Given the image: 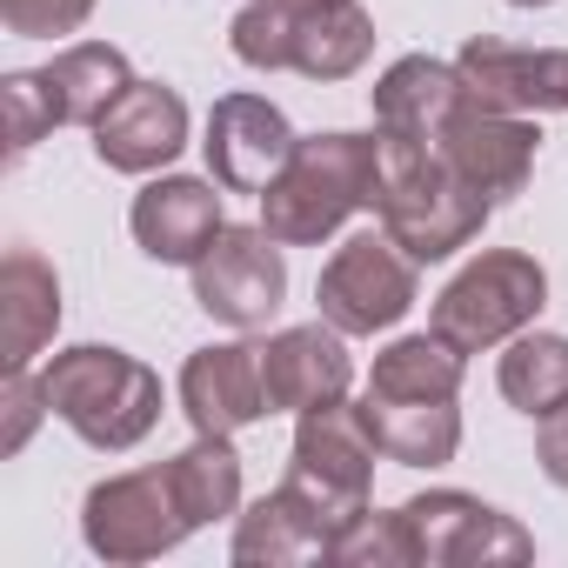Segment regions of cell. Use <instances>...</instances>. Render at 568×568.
I'll use <instances>...</instances> for the list:
<instances>
[{
    "mask_svg": "<svg viewBox=\"0 0 568 568\" xmlns=\"http://www.w3.org/2000/svg\"><path fill=\"white\" fill-rule=\"evenodd\" d=\"M181 408H187L194 435H241L247 422L274 415L267 388H261V348L221 342V348L187 355V368H181Z\"/></svg>",
    "mask_w": 568,
    "mask_h": 568,
    "instance_id": "e0dca14e",
    "label": "cell"
},
{
    "mask_svg": "<svg viewBox=\"0 0 568 568\" xmlns=\"http://www.w3.org/2000/svg\"><path fill=\"white\" fill-rule=\"evenodd\" d=\"M288 8L295 14H315V8H335V0H288Z\"/></svg>",
    "mask_w": 568,
    "mask_h": 568,
    "instance_id": "1f68e13d",
    "label": "cell"
},
{
    "mask_svg": "<svg viewBox=\"0 0 568 568\" xmlns=\"http://www.w3.org/2000/svg\"><path fill=\"white\" fill-rule=\"evenodd\" d=\"M88 14H94V0H0V21H8V34H21V41L74 34Z\"/></svg>",
    "mask_w": 568,
    "mask_h": 568,
    "instance_id": "f1b7e54d",
    "label": "cell"
},
{
    "mask_svg": "<svg viewBox=\"0 0 568 568\" xmlns=\"http://www.w3.org/2000/svg\"><path fill=\"white\" fill-rule=\"evenodd\" d=\"M501 395L528 422L568 408V335H515L501 355Z\"/></svg>",
    "mask_w": 568,
    "mask_h": 568,
    "instance_id": "d4e9b609",
    "label": "cell"
},
{
    "mask_svg": "<svg viewBox=\"0 0 568 568\" xmlns=\"http://www.w3.org/2000/svg\"><path fill=\"white\" fill-rule=\"evenodd\" d=\"M61 328V281L34 247H8L0 261V368H28Z\"/></svg>",
    "mask_w": 568,
    "mask_h": 568,
    "instance_id": "ac0fdd59",
    "label": "cell"
},
{
    "mask_svg": "<svg viewBox=\"0 0 568 568\" xmlns=\"http://www.w3.org/2000/svg\"><path fill=\"white\" fill-rule=\"evenodd\" d=\"M201 154H207L214 187H227V194H261L281 168H288L295 128H288V114H281L274 101H261V94H221L214 114H207Z\"/></svg>",
    "mask_w": 568,
    "mask_h": 568,
    "instance_id": "7c38bea8",
    "label": "cell"
},
{
    "mask_svg": "<svg viewBox=\"0 0 568 568\" xmlns=\"http://www.w3.org/2000/svg\"><path fill=\"white\" fill-rule=\"evenodd\" d=\"M375 428H368V408H348V402H328V408H308L302 428H295V462H288V481H302L335 528H348L362 508H368V481H375Z\"/></svg>",
    "mask_w": 568,
    "mask_h": 568,
    "instance_id": "52a82bcc",
    "label": "cell"
},
{
    "mask_svg": "<svg viewBox=\"0 0 568 568\" xmlns=\"http://www.w3.org/2000/svg\"><path fill=\"white\" fill-rule=\"evenodd\" d=\"M0 101H8V148L14 154H28L48 128H61L54 94H48L41 74H8V81H0Z\"/></svg>",
    "mask_w": 568,
    "mask_h": 568,
    "instance_id": "83f0119b",
    "label": "cell"
},
{
    "mask_svg": "<svg viewBox=\"0 0 568 568\" xmlns=\"http://www.w3.org/2000/svg\"><path fill=\"white\" fill-rule=\"evenodd\" d=\"M462 74H455V61H428V54H408V61H395L382 81H375V128H388V134H408V141H428L435 148V134H442V121L462 108Z\"/></svg>",
    "mask_w": 568,
    "mask_h": 568,
    "instance_id": "d6986e66",
    "label": "cell"
},
{
    "mask_svg": "<svg viewBox=\"0 0 568 568\" xmlns=\"http://www.w3.org/2000/svg\"><path fill=\"white\" fill-rule=\"evenodd\" d=\"M508 8H555V0H508Z\"/></svg>",
    "mask_w": 568,
    "mask_h": 568,
    "instance_id": "d6a6232c",
    "label": "cell"
},
{
    "mask_svg": "<svg viewBox=\"0 0 568 568\" xmlns=\"http://www.w3.org/2000/svg\"><path fill=\"white\" fill-rule=\"evenodd\" d=\"M41 81H48V94H54L61 128H94V121L134 88V68H128L121 48H108V41H81V48L54 54V61L41 68Z\"/></svg>",
    "mask_w": 568,
    "mask_h": 568,
    "instance_id": "ffe728a7",
    "label": "cell"
},
{
    "mask_svg": "<svg viewBox=\"0 0 568 568\" xmlns=\"http://www.w3.org/2000/svg\"><path fill=\"white\" fill-rule=\"evenodd\" d=\"M408 528V555L422 568H488V561H528L535 541L521 521H508L501 508L462 495V488H435L395 508Z\"/></svg>",
    "mask_w": 568,
    "mask_h": 568,
    "instance_id": "ba28073f",
    "label": "cell"
},
{
    "mask_svg": "<svg viewBox=\"0 0 568 568\" xmlns=\"http://www.w3.org/2000/svg\"><path fill=\"white\" fill-rule=\"evenodd\" d=\"M535 148H541L535 121L495 114V108H481V101H468V94H462V108H455V114L442 121V134H435V154H442L468 187H481L488 201H515V194L528 187Z\"/></svg>",
    "mask_w": 568,
    "mask_h": 568,
    "instance_id": "30bf717a",
    "label": "cell"
},
{
    "mask_svg": "<svg viewBox=\"0 0 568 568\" xmlns=\"http://www.w3.org/2000/svg\"><path fill=\"white\" fill-rule=\"evenodd\" d=\"M328 561H342V568H402V561H415L408 555V528H402V515H375V508H362L342 535H335V555Z\"/></svg>",
    "mask_w": 568,
    "mask_h": 568,
    "instance_id": "4316f807",
    "label": "cell"
},
{
    "mask_svg": "<svg viewBox=\"0 0 568 568\" xmlns=\"http://www.w3.org/2000/svg\"><path fill=\"white\" fill-rule=\"evenodd\" d=\"M128 227H134V241H141L148 261L194 267V261L214 247V234H221L227 221H221V194H214L207 181H194V174H168V181H148V187L134 194Z\"/></svg>",
    "mask_w": 568,
    "mask_h": 568,
    "instance_id": "5bb4252c",
    "label": "cell"
},
{
    "mask_svg": "<svg viewBox=\"0 0 568 568\" xmlns=\"http://www.w3.org/2000/svg\"><path fill=\"white\" fill-rule=\"evenodd\" d=\"M455 74L468 101L495 114H568V48H508L495 34H475L455 54Z\"/></svg>",
    "mask_w": 568,
    "mask_h": 568,
    "instance_id": "8fae6325",
    "label": "cell"
},
{
    "mask_svg": "<svg viewBox=\"0 0 568 568\" xmlns=\"http://www.w3.org/2000/svg\"><path fill=\"white\" fill-rule=\"evenodd\" d=\"M227 41H234L241 68H261V74L288 68L295 61V8L288 0H247L234 14V28H227Z\"/></svg>",
    "mask_w": 568,
    "mask_h": 568,
    "instance_id": "484cf974",
    "label": "cell"
},
{
    "mask_svg": "<svg viewBox=\"0 0 568 568\" xmlns=\"http://www.w3.org/2000/svg\"><path fill=\"white\" fill-rule=\"evenodd\" d=\"M168 475H174L181 508H187L194 528H207V521L241 508V455L227 448V435H194V448H181L168 462Z\"/></svg>",
    "mask_w": 568,
    "mask_h": 568,
    "instance_id": "cb8c5ba5",
    "label": "cell"
},
{
    "mask_svg": "<svg viewBox=\"0 0 568 568\" xmlns=\"http://www.w3.org/2000/svg\"><path fill=\"white\" fill-rule=\"evenodd\" d=\"M322 322H335L342 335H382L415 308V261L395 247V234H355L335 247V261L315 281Z\"/></svg>",
    "mask_w": 568,
    "mask_h": 568,
    "instance_id": "8992f818",
    "label": "cell"
},
{
    "mask_svg": "<svg viewBox=\"0 0 568 568\" xmlns=\"http://www.w3.org/2000/svg\"><path fill=\"white\" fill-rule=\"evenodd\" d=\"M535 462L555 488H568V408L541 415V435H535Z\"/></svg>",
    "mask_w": 568,
    "mask_h": 568,
    "instance_id": "4dcf8cb0",
    "label": "cell"
},
{
    "mask_svg": "<svg viewBox=\"0 0 568 568\" xmlns=\"http://www.w3.org/2000/svg\"><path fill=\"white\" fill-rule=\"evenodd\" d=\"M41 388H48V408L88 442V448H134L154 422H161V375L121 348H68L41 368Z\"/></svg>",
    "mask_w": 568,
    "mask_h": 568,
    "instance_id": "3957f363",
    "label": "cell"
},
{
    "mask_svg": "<svg viewBox=\"0 0 568 568\" xmlns=\"http://www.w3.org/2000/svg\"><path fill=\"white\" fill-rule=\"evenodd\" d=\"M455 388H462V348L442 342L435 328L388 342L368 368V395L388 402H455Z\"/></svg>",
    "mask_w": 568,
    "mask_h": 568,
    "instance_id": "7402d4cb",
    "label": "cell"
},
{
    "mask_svg": "<svg viewBox=\"0 0 568 568\" xmlns=\"http://www.w3.org/2000/svg\"><path fill=\"white\" fill-rule=\"evenodd\" d=\"M355 207H375V134H308L261 187V227L281 247L328 241Z\"/></svg>",
    "mask_w": 568,
    "mask_h": 568,
    "instance_id": "7a4b0ae2",
    "label": "cell"
},
{
    "mask_svg": "<svg viewBox=\"0 0 568 568\" xmlns=\"http://www.w3.org/2000/svg\"><path fill=\"white\" fill-rule=\"evenodd\" d=\"M368 54H375V21L355 8V0L295 14V61H288L295 74H308V81H348Z\"/></svg>",
    "mask_w": 568,
    "mask_h": 568,
    "instance_id": "603a6c76",
    "label": "cell"
},
{
    "mask_svg": "<svg viewBox=\"0 0 568 568\" xmlns=\"http://www.w3.org/2000/svg\"><path fill=\"white\" fill-rule=\"evenodd\" d=\"M355 382V362L342 348V328L315 322V328H281L267 348H261V388H267V408H288V415H308V408H328L342 402Z\"/></svg>",
    "mask_w": 568,
    "mask_h": 568,
    "instance_id": "9a60e30c",
    "label": "cell"
},
{
    "mask_svg": "<svg viewBox=\"0 0 568 568\" xmlns=\"http://www.w3.org/2000/svg\"><path fill=\"white\" fill-rule=\"evenodd\" d=\"M187 148V101L161 81H134L101 121H94V154L114 174H154Z\"/></svg>",
    "mask_w": 568,
    "mask_h": 568,
    "instance_id": "4fadbf2b",
    "label": "cell"
},
{
    "mask_svg": "<svg viewBox=\"0 0 568 568\" xmlns=\"http://www.w3.org/2000/svg\"><path fill=\"white\" fill-rule=\"evenodd\" d=\"M548 302V274L535 254H515V247H495L481 261H468L448 288L435 295V315L428 328L442 342H455L462 355H481L495 342H515Z\"/></svg>",
    "mask_w": 568,
    "mask_h": 568,
    "instance_id": "277c9868",
    "label": "cell"
},
{
    "mask_svg": "<svg viewBox=\"0 0 568 568\" xmlns=\"http://www.w3.org/2000/svg\"><path fill=\"white\" fill-rule=\"evenodd\" d=\"M81 535L101 561H154V555L181 548L194 535V521H187L181 488L161 462V468H134V475H114V481L88 488Z\"/></svg>",
    "mask_w": 568,
    "mask_h": 568,
    "instance_id": "5b68a950",
    "label": "cell"
},
{
    "mask_svg": "<svg viewBox=\"0 0 568 568\" xmlns=\"http://www.w3.org/2000/svg\"><path fill=\"white\" fill-rule=\"evenodd\" d=\"M288 295V261L267 227H221L194 261V302L227 328H261Z\"/></svg>",
    "mask_w": 568,
    "mask_h": 568,
    "instance_id": "9c48e42d",
    "label": "cell"
},
{
    "mask_svg": "<svg viewBox=\"0 0 568 568\" xmlns=\"http://www.w3.org/2000/svg\"><path fill=\"white\" fill-rule=\"evenodd\" d=\"M362 408H368V428H375L382 455L402 462V468H442L462 448L455 402H388V395H368Z\"/></svg>",
    "mask_w": 568,
    "mask_h": 568,
    "instance_id": "44dd1931",
    "label": "cell"
},
{
    "mask_svg": "<svg viewBox=\"0 0 568 568\" xmlns=\"http://www.w3.org/2000/svg\"><path fill=\"white\" fill-rule=\"evenodd\" d=\"M335 521H328V508L302 488V481H281L274 495H261L247 515H241V528H234V561L241 568H254V561H267V568H302V561H328L335 555Z\"/></svg>",
    "mask_w": 568,
    "mask_h": 568,
    "instance_id": "2e32d148",
    "label": "cell"
},
{
    "mask_svg": "<svg viewBox=\"0 0 568 568\" xmlns=\"http://www.w3.org/2000/svg\"><path fill=\"white\" fill-rule=\"evenodd\" d=\"M0 408H8V428H0V455H21V448H28V435H34V422H41V408H48V388H41V375H28V368H8Z\"/></svg>",
    "mask_w": 568,
    "mask_h": 568,
    "instance_id": "f546056e",
    "label": "cell"
},
{
    "mask_svg": "<svg viewBox=\"0 0 568 568\" xmlns=\"http://www.w3.org/2000/svg\"><path fill=\"white\" fill-rule=\"evenodd\" d=\"M488 207L495 201L468 187L428 141L375 128V214L415 267L462 254L488 227Z\"/></svg>",
    "mask_w": 568,
    "mask_h": 568,
    "instance_id": "6da1fadb",
    "label": "cell"
}]
</instances>
